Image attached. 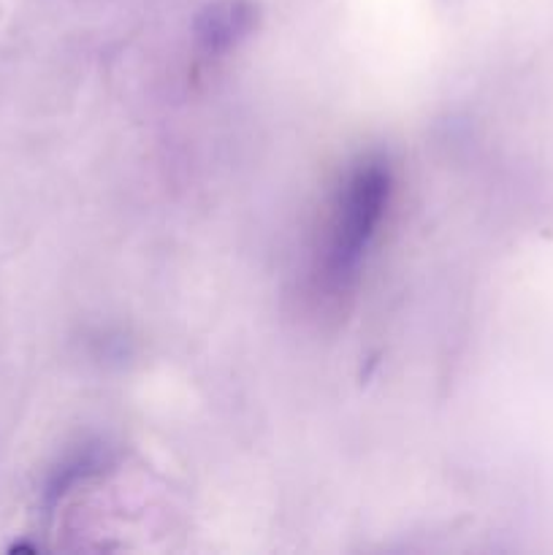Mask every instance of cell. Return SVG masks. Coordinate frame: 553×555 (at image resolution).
Here are the masks:
<instances>
[{"mask_svg": "<svg viewBox=\"0 0 553 555\" xmlns=\"http://www.w3.org/2000/svg\"><path fill=\"white\" fill-rule=\"evenodd\" d=\"M394 193V173L385 157L369 155L352 166L336 195L334 215L329 225L323 271L334 287H345L356 280L374 236L388 211Z\"/></svg>", "mask_w": 553, "mask_h": 555, "instance_id": "obj_1", "label": "cell"}, {"mask_svg": "<svg viewBox=\"0 0 553 555\" xmlns=\"http://www.w3.org/2000/svg\"><path fill=\"white\" fill-rule=\"evenodd\" d=\"M103 466H106V450L101 448H90L85 450V453L74 455L70 464H65L63 469L57 472V477L52 480V486H49V499L65 496V493H68L74 486H79L81 480L95 477Z\"/></svg>", "mask_w": 553, "mask_h": 555, "instance_id": "obj_3", "label": "cell"}, {"mask_svg": "<svg viewBox=\"0 0 553 555\" xmlns=\"http://www.w3.org/2000/svg\"><path fill=\"white\" fill-rule=\"evenodd\" d=\"M255 0H211L195 16V38L209 54L231 52L258 27Z\"/></svg>", "mask_w": 553, "mask_h": 555, "instance_id": "obj_2", "label": "cell"}]
</instances>
